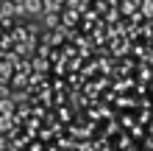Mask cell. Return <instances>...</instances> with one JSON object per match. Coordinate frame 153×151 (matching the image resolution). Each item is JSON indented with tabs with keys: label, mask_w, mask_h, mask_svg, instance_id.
Listing matches in <instances>:
<instances>
[{
	"label": "cell",
	"mask_w": 153,
	"mask_h": 151,
	"mask_svg": "<svg viewBox=\"0 0 153 151\" xmlns=\"http://www.w3.org/2000/svg\"><path fill=\"white\" fill-rule=\"evenodd\" d=\"M3 98H8V87H3V84H0V101H3Z\"/></svg>",
	"instance_id": "cell-4"
},
{
	"label": "cell",
	"mask_w": 153,
	"mask_h": 151,
	"mask_svg": "<svg viewBox=\"0 0 153 151\" xmlns=\"http://www.w3.org/2000/svg\"><path fill=\"white\" fill-rule=\"evenodd\" d=\"M64 8V0H42V14H59Z\"/></svg>",
	"instance_id": "cell-2"
},
{
	"label": "cell",
	"mask_w": 153,
	"mask_h": 151,
	"mask_svg": "<svg viewBox=\"0 0 153 151\" xmlns=\"http://www.w3.org/2000/svg\"><path fill=\"white\" fill-rule=\"evenodd\" d=\"M0 17H17V8L11 0H0Z\"/></svg>",
	"instance_id": "cell-3"
},
{
	"label": "cell",
	"mask_w": 153,
	"mask_h": 151,
	"mask_svg": "<svg viewBox=\"0 0 153 151\" xmlns=\"http://www.w3.org/2000/svg\"><path fill=\"white\" fill-rule=\"evenodd\" d=\"M22 11H25V17H42V0H25V6H22Z\"/></svg>",
	"instance_id": "cell-1"
}]
</instances>
